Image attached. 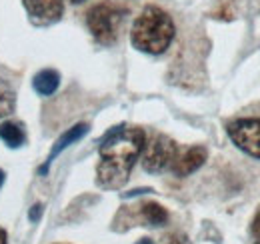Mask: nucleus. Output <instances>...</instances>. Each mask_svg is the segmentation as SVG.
Masks as SVG:
<instances>
[{
    "label": "nucleus",
    "instance_id": "f257e3e1",
    "mask_svg": "<svg viewBox=\"0 0 260 244\" xmlns=\"http://www.w3.org/2000/svg\"><path fill=\"white\" fill-rule=\"evenodd\" d=\"M146 144L142 128L136 126H114L100 140V164L96 168L98 186L116 190L122 188L130 176L132 166Z\"/></svg>",
    "mask_w": 260,
    "mask_h": 244
},
{
    "label": "nucleus",
    "instance_id": "f03ea898",
    "mask_svg": "<svg viewBox=\"0 0 260 244\" xmlns=\"http://www.w3.org/2000/svg\"><path fill=\"white\" fill-rule=\"evenodd\" d=\"M132 46L146 54H162L174 38V22L158 6H146L132 24Z\"/></svg>",
    "mask_w": 260,
    "mask_h": 244
},
{
    "label": "nucleus",
    "instance_id": "7ed1b4c3",
    "mask_svg": "<svg viewBox=\"0 0 260 244\" xmlns=\"http://www.w3.org/2000/svg\"><path fill=\"white\" fill-rule=\"evenodd\" d=\"M126 16V10L116 6V4H108L102 2L92 6L86 12V24L88 30L94 36V40L100 44H114L118 38V30L122 26V20Z\"/></svg>",
    "mask_w": 260,
    "mask_h": 244
},
{
    "label": "nucleus",
    "instance_id": "20e7f679",
    "mask_svg": "<svg viewBox=\"0 0 260 244\" xmlns=\"http://www.w3.org/2000/svg\"><path fill=\"white\" fill-rule=\"evenodd\" d=\"M142 166L146 172H164L166 168L172 166V162L178 156V146L172 138L164 136V134H154L150 138L148 144H144L142 148Z\"/></svg>",
    "mask_w": 260,
    "mask_h": 244
},
{
    "label": "nucleus",
    "instance_id": "39448f33",
    "mask_svg": "<svg viewBox=\"0 0 260 244\" xmlns=\"http://www.w3.org/2000/svg\"><path fill=\"white\" fill-rule=\"evenodd\" d=\"M230 140L248 156L260 160V118H238L226 126Z\"/></svg>",
    "mask_w": 260,
    "mask_h": 244
},
{
    "label": "nucleus",
    "instance_id": "423d86ee",
    "mask_svg": "<svg viewBox=\"0 0 260 244\" xmlns=\"http://www.w3.org/2000/svg\"><path fill=\"white\" fill-rule=\"evenodd\" d=\"M24 8L30 16L34 24L48 26L56 20H60L64 12V2L62 0H22Z\"/></svg>",
    "mask_w": 260,
    "mask_h": 244
},
{
    "label": "nucleus",
    "instance_id": "0eeeda50",
    "mask_svg": "<svg viewBox=\"0 0 260 244\" xmlns=\"http://www.w3.org/2000/svg\"><path fill=\"white\" fill-rule=\"evenodd\" d=\"M206 156H208V152H206L204 146H192V148H188L186 152L176 156V160L172 162L170 170H172L176 176L184 178V176L196 172V170L206 162Z\"/></svg>",
    "mask_w": 260,
    "mask_h": 244
},
{
    "label": "nucleus",
    "instance_id": "6e6552de",
    "mask_svg": "<svg viewBox=\"0 0 260 244\" xmlns=\"http://www.w3.org/2000/svg\"><path fill=\"white\" fill-rule=\"evenodd\" d=\"M88 132V124H84V122H80V124H74L72 128H68L64 134L56 140V144L52 146V150H50V154H48V160H46V164L40 168V174H46L48 172V166H50V162L58 156V154L62 152V150H66L70 144H74L76 140H80L84 134Z\"/></svg>",
    "mask_w": 260,
    "mask_h": 244
},
{
    "label": "nucleus",
    "instance_id": "1a4fd4ad",
    "mask_svg": "<svg viewBox=\"0 0 260 244\" xmlns=\"http://www.w3.org/2000/svg\"><path fill=\"white\" fill-rule=\"evenodd\" d=\"M34 90L42 96H50L54 94L58 84H60V74L52 68H46V70H40L36 76H34Z\"/></svg>",
    "mask_w": 260,
    "mask_h": 244
},
{
    "label": "nucleus",
    "instance_id": "9d476101",
    "mask_svg": "<svg viewBox=\"0 0 260 244\" xmlns=\"http://www.w3.org/2000/svg\"><path fill=\"white\" fill-rule=\"evenodd\" d=\"M0 138L10 146V148H18L24 142V132L18 124L14 122H4L0 124Z\"/></svg>",
    "mask_w": 260,
    "mask_h": 244
},
{
    "label": "nucleus",
    "instance_id": "9b49d317",
    "mask_svg": "<svg viewBox=\"0 0 260 244\" xmlns=\"http://www.w3.org/2000/svg\"><path fill=\"white\" fill-rule=\"evenodd\" d=\"M142 216L152 226H162V224L168 222V212H166V208L160 206L158 202H146L142 206Z\"/></svg>",
    "mask_w": 260,
    "mask_h": 244
},
{
    "label": "nucleus",
    "instance_id": "f8f14e48",
    "mask_svg": "<svg viewBox=\"0 0 260 244\" xmlns=\"http://www.w3.org/2000/svg\"><path fill=\"white\" fill-rule=\"evenodd\" d=\"M12 110H14V94L8 88L0 86V116L10 114Z\"/></svg>",
    "mask_w": 260,
    "mask_h": 244
},
{
    "label": "nucleus",
    "instance_id": "ddd939ff",
    "mask_svg": "<svg viewBox=\"0 0 260 244\" xmlns=\"http://www.w3.org/2000/svg\"><path fill=\"white\" fill-rule=\"evenodd\" d=\"M162 244H190V240L184 234H170V236L164 238Z\"/></svg>",
    "mask_w": 260,
    "mask_h": 244
},
{
    "label": "nucleus",
    "instance_id": "4468645a",
    "mask_svg": "<svg viewBox=\"0 0 260 244\" xmlns=\"http://www.w3.org/2000/svg\"><path fill=\"white\" fill-rule=\"evenodd\" d=\"M250 232H252V236H254L256 240H260V210L256 212V216H254V220H252Z\"/></svg>",
    "mask_w": 260,
    "mask_h": 244
},
{
    "label": "nucleus",
    "instance_id": "2eb2a0df",
    "mask_svg": "<svg viewBox=\"0 0 260 244\" xmlns=\"http://www.w3.org/2000/svg\"><path fill=\"white\" fill-rule=\"evenodd\" d=\"M40 216H42V206H40V204H34L32 208H30V214H28V218H30L32 222H36Z\"/></svg>",
    "mask_w": 260,
    "mask_h": 244
},
{
    "label": "nucleus",
    "instance_id": "dca6fc26",
    "mask_svg": "<svg viewBox=\"0 0 260 244\" xmlns=\"http://www.w3.org/2000/svg\"><path fill=\"white\" fill-rule=\"evenodd\" d=\"M0 244H6V232L0 228Z\"/></svg>",
    "mask_w": 260,
    "mask_h": 244
},
{
    "label": "nucleus",
    "instance_id": "f3484780",
    "mask_svg": "<svg viewBox=\"0 0 260 244\" xmlns=\"http://www.w3.org/2000/svg\"><path fill=\"white\" fill-rule=\"evenodd\" d=\"M136 244H154V242H152L150 238H140V240H138Z\"/></svg>",
    "mask_w": 260,
    "mask_h": 244
},
{
    "label": "nucleus",
    "instance_id": "a211bd4d",
    "mask_svg": "<svg viewBox=\"0 0 260 244\" xmlns=\"http://www.w3.org/2000/svg\"><path fill=\"white\" fill-rule=\"evenodd\" d=\"M2 184H4V172L0 170V186H2Z\"/></svg>",
    "mask_w": 260,
    "mask_h": 244
},
{
    "label": "nucleus",
    "instance_id": "6ab92c4d",
    "mask_svg": "<svg viewBox=\"0 0 260 244\" xmlns=\"http://www.w3.org/2000/svg\"><path fill=\"white\" fill-rule=\"evenodd\" d=\"M70 2H74V4H80V2H84V0H70Z\"/></svg>",
    "mask_w": 260,
    "mask_h": 244
}]
</instances>
